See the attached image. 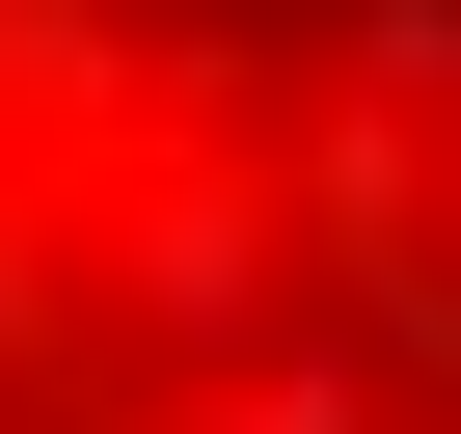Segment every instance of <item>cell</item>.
Segmentation results:
<instances>
[{
	"instance_id": "6da1fadb",
	"label": "cell",
	"mask_w": 461,
	"mask_h": 434,
	"mask_svg": "<svg viewBox=\"0 0 461 434\" xmlns=\"http://www.w3.org/2000/svg\"><path fill=\"white\" fill-rule=\"evenodd\" d=\"M0 434H461V0H0Z\"/></svg>"
}]
</instances>
